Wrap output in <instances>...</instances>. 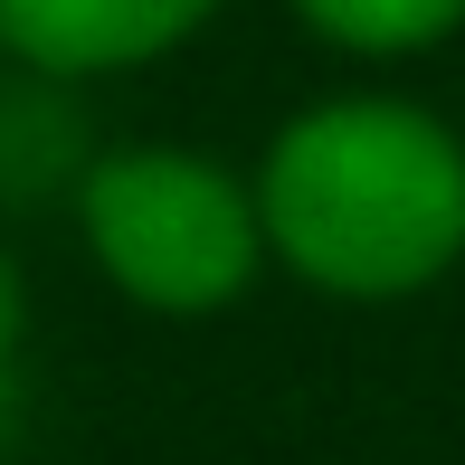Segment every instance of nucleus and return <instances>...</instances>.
Returning a JSON list of instances; mask_svg holds the SVG:
<instances>
[{"mask_svg": "<svg viewBox=\"0 0 465 465\" xmlns=\"http://www.w3.org/2000/svg\"><path fill=\"white\" fill-rule=\"evenodd\" d=\"M257 219L294 276L332 294H418L465 257V143L390 95L313 104L266 143Z\"/></svg>", "mask_w": 465, "mask_h": 465, "instance_id": "nucleus-1", "label": "nucleus"}, {"mask_svg": "<svg viewBox=\"0 0 465 465\" xmlns=\"http://www.w3.org/2000/svg\"><path fill=\"white\" fill-rule=\"evenodd\" d=\"M76 209H86V238H95L104 276L153 313L228 304L257 276V247H266L257 190H238L219 162L172 153V143H134V153L86 162Z\"/></svg>", "mask_w": 465, "mask_h": 465, "instance_id": "nucleus-2", "label": "nucleus"}, {"mask_svg": "<svg viewBox=\"0 0 465 465\" xmlns=\"http://www.w3.org/2000/svg\"><path fill=\"white\" fill-rule=\"evenodd\" d=\"M219 0H0V48L10 67L48 76H114L181 48Z\"/></svg>", "mask_w": 465, "mask_h": 465, "instance_id": "nucleus-3", "label": "nucleus"}, {"mask_svg": "<svg viewBox=\"0 0 465 465\" xmlns=\"http://www.w3.org/2000/svg\"><path fill=\"white\" fill-rule=\"evenodd\" d=\"M304 29H323L332 48H361V57H409L428 38H447L465 19V0H294Z\"/></svg>", "mask_w": 465, "mask_h": 465, "instance_id": "nucleus-4", "label": "nucleus"}, {"mask_svg": "<svg viewBox=\"0 0 465 465\" xmlns=\"http://www.w3.org/2000/svg\"><path fill=\"white\" fill-rule=\"evenodd\" d=\"M19 332H29V294H19V266L0 257V447L19 428Z\"/></svg>", "mask_w": 465, "mask_h": 465, "instance_id": "nucleus-5", "label": "nucleus"}]
</instances>
